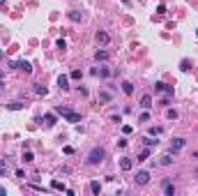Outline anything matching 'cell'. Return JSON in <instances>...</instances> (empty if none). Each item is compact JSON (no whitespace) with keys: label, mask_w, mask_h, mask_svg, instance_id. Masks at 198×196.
<instances>
[{"label":"cell","mask_w":198,"mask_h":196,"mask_svg":"<svg viewBox=\"0 0 198 196\" xmlns=\"http://www.w3.org/2000/svg\"><path fill=\"white\" fill-rule=\"evenodd\" d=\"M55 111H58L60 115H62V118L67 120V122H81V115H78V113H74V111H69V108H62V106H58Z\"/></svg>","instance_id":"1"},{"label":"cell","mask_w":198,"mask_h":196,"mask_svg":"<svg viewBox=\"0 0 198 196\" xmlns=\"http://www.w3.org/2000/svg\"><path fill=\"white\" fill-rule=\"evenodd\" d=\"M104 157H106L104 148H92V152H90L88 162H90V164H99V162H104Z\"/></svg>","instance_id":"2"},{"label":"cell","mask_w":198,"mask_h":196,"mask_svg":"<svg viewBox=\"0 0 198 196\" xmlns=\"http://www.w3.org/2000/svg\"><path fill=\"white\" fill-rule=\"evenodd\" d=\"M150 182V171H138L136 173V185H147Z\"/></svg>","instance_id":"3"},{"label":"cell","mask_w":198,"mask_h":196,"mask_svg":"<svg viewBox=\"0 0 198 196\" xmlns=\"http://www.w3.org/2000/svg\"><path fill=\"white\" fill-rule=\"evenodd\" d=\"M184 143H187L184 139H173L171 141V150H173V152H180V150L184 148Z\"/></svg>","instance_id":"4"},{"label":"cell","mask_w":198,"mask_h":196,"mask_svg":"<svg viewBox=\"0 0 198 196\" xmlns=\"http://www.w3.org/2000/svg\"><path fill=\"white\" fill-rule=\"evenodd\" d=\"M16 69H23L26 74H30V72H32V65H30L28 60H19V62H16Z\"/></svg>","instance_id":"5"},{"label":"cell","mask_w":198,"mask_h":196,"mask_svg":"<svg viewBox=\"0 0 198 196\" xmlns=\"http://www.w3.org/2000/svg\"><path fill=\"white\" fill-rule=\"evenodd\" d=\"M157 90H159V93H166V95H173V85H166V83H157Z\"/></svg>","instance_id":"6"},{"label":"cell","mask_w":198,"mask_h":196,"mask_svg":"<svg viewBox=\"0 0 198 196\" xmlns=\"http://www.w3.org/2000/svg\"><path fill=\"white\" fill-rule=\"evenodd\" d=\"M58 85L60 90H69V76H58Z\"/></svg>","instance_id":"7"},{"label":"cell","mask_w":198,"mask_h":196,"mask_svg":"<svg viewBox=\"0 0 198 196\" xmlns=\"http://www.w3.org/2000/svg\"><path fill=\"white\" fill-rule=\"evenodd\" d=\"M164 194H168V196L175 194V187H173V182H171V180H164Z\"/></svg>","instance_id":"8"},{"label":"cell","mask_w":198,"mask_h":196,"mask_svg":"<svg viewBox=\"0 0 198 196\" xmlns=\"http://www.w3.org/2000/svg\"><path fill=\"white\" fill-rule=\"evenodd\" d=\"M120 169H122V171H131V169H134V162H131L129 157H125V159L120 162Z\"/></svg>","instance_id":"9"},{"label":"cell","mask_w":198,"mask_h":196,"mask_svg":"<svg viewBox=\"0 0 198 196\" xmlns=\"http://www.w3.org/2000/svg\"><path fill=\"white\" fill-rule=\"evenodd\" d=\"M108 39H111L108 32H104V30H99V32H97V42H99V44H108Z\"/></svg>","instance_id":"10"},{"label":"cell","mask_w":198,"mask_h":196,"mask_svg":"<svg viewBox=\"0 0 198 196\" xmlns=\"http://www.w3.org/2000/svg\"><path fill=\"white\" fill-rule=\"evenodd\" d=\"M141 106H143V108H152V97H150V95H143Z\"/></svg>","instance_id":"11"},{"label":"cell","mask_w":198,"mask_h":196,"mask_svg":"<svg viewBox=\"0 0 198 196\" xmlns=\"http://www.w3.org/2000/svg\"><path fill=\"white\" fill-rule=\"evenodd\" d=\"M35 93H37V95H44V97H46L48 90H46V85H42V83H35Z\"/></svg>","instance_id":"12"},{"label":"cell","mask_w":198,"mask_h":196,"mask_svg":"<svg viewBox=\"0 0 198 196\" xmlns=\"http://www.w3.org/2000/svg\"><path fill=\"white\" fill-rule=\"evenodd\" d=\"M7 108H9V111H21L23 104L21 102H9V104H7Z\"/></svg>","instance_id":"13"},{"label":"cell","mask_w":198,"mask_h":196,"mask_svg":"<svg viewBox=\"0 0 198 196\" xmlns=\"http://www.w3.org/2000/svg\"><path fill=\"white\" fill-rule=\"evenodd\" d=\"M90 191H92V194H99V191H101V185H99L97 180H92L90 182Z\"/></svg>","instance_id":"14"},{"label":"cell","mask_w":198,"mask_h":196,"mask_svg":"<svg viewBox=\"0 0 198 196\" xmlns=\"http://www.w3.org/2000/svg\"><path fill=\"white\" fill-rule=\"evenodd\" d=\"M122 90H125V95H131V93H134V85H131L129 81H125V83H122Z\"/></svg>","instance_id":"15"},{"label":"cell","mask_w":198,"mask_h":196,"mask_svg":"<svg viewBox=\"0 0 198 196\" xmlns=\"http://www.w3.org/2000/svg\"><path fill=\"white\" fill-rule=\"evenodd\" d=\"M51 187H53V189H60V191H67V187H65L60 180H53V182H51Z\"/></svg>","instance_id":"16"},{"label":"cell","mask_w":198,"mask_h":196,"mask_svg":"<svg viewBox=\"0 0 198 196\" xmlns=\"http://www.w3.org/2000/svg\"><path fill=\"white\" fill-rule=\"evenodd\" d=\"M166 118H168V120H177V111H175V108H168V111H166Z\"/></svg>","instance_id":"17"},{"label":"cell","mask_w":198,"mask_h":196,"mask_svg":"<svg viewBox=\"0 0 198 196\" xmlns=\"http://www.w3.org/2000/svg\"><path fill=\"white\" fill-rule=\"evenodd\" d=\"M44 120H46V125H51V127L55 125V115H53V113H46V115H44Z\"/></svg>","instance_id":"18"},{"label":"cell","mask_w":198,"mask_h":196,"mask_svg":"<svg viewBox=\"0 0 198 196\" xmlns=\"http://www.w3.org/2000/svg\"><path fill=\"white\" fill-rule=\"evenodd\" d=\"M35 157H32V152L30 150H23V162H32Z\"/></svg>","instance_id":"19"},{"label":"cell","mask_w":198,"mask_h":196,"mask_svg":"<svg viewBox=\"0 0 198 196\" xmlns=\"http://www.w3.org/2000/svg\"><path fill=\"white\" fill-rule=\"evenodd\" d=\"M147 157H150V150H143L141 155H138V159H136V162H145Z\"/></svg>","instance_id":"20"},{"label":"cell","mask_w":198,"mask_h":196,"mask_svg":"<svg viewBox=\"0 0 198 196\" xmlns=\"http://www.w3.org/2000/svg\"><path fill=\"white\" fill-rule=\"evenodd\" d=\"M143 143H145L147 148H152V145H157V141H152V136H145V139H143Z\"/></svg>","instance_id":"21"},{"label":"cell","mask_w":198,"mask_h":196,"mask_svg":"<svg viewBox=\"0 0 198 196\" xmlns=\"http://www.w3.org/2000/svg\"><path fill=\"white\" fill-rule=\"evenodd\" d=\"M99 102H111V95L108 93H99Z\"/></svg>","instance_id":"22"},{"label":"cell","mask_w":198,"mask_h":196,"mask_svg":"<svg viewBox=\"0 0 198 196\" xmlns=\"http://www.w3.org/2000/svg\"><path fill=\"white\" fill-rule=\"evenodd\" d=\"M161 132H164L161 127H152V129H150V136H159V134H161Z\"/></svg>","instance_id":"23"},{"label":"cell","mask_w":198,"mask_h":196,"mask_svg":"<svg viewBox=\"0 0 198 196\" xmlns=\"http://www.w3.org/2000/svg\"><path fill=\"white\" fill-rule=\"evenodd\" d=\"M94 58H97V60H106L108 53H106V51H97V56H94Z\"/></svg>","instance_id":"24"},{"label":"cell","mask_w":198,"mask_h":196,"mask_svg":"<svg viewBox=\"0 0 198 196\" xmlns=\"http://www.w3.org/2000/svg\"><path fill=\"white\" fill-rule=\"evenodd\" d=\"M69 19L72 21H81V14H78V12H69Z\"/></svg>","instance_id":"25"},{"label":"cell","mask_w":198,"mask_h":196,"mask_svg":"<svg viewBox=\"0 0 198 196\" xmlns=\"http://www.w3.org/2000/svg\"><path fill=\"white\" fill-rule=\"evenodd\" d=\"M99 74L106 78V76H111V69H108V67H101V69H99Z\"/></svg>","instance_id":"26"},{"label":"cell","mask_w":198,"mask_h":196,"mask_svg":"<svg viewBox=\"0 0 198 196\" xmlns=\"http://www.w3.org/2000/svg\"><path fill=\"white\" fill-rule=\"evenodd\" d=\"M171 162H173V159H171V155H164V157H161V164H164V166H168Z\"/></svg>","instance_id":"27"},{"label":"cell","mask_w":198,"mask_h":196,"mask_svg":"<svg viewBox=\"0 0 198 196\" xmlns=\"http://www.w3.org/2000/svg\"><path fill=\"white\" fill-rule=\"evenodd\" d=\"M180 67H182V72H189V60H182V62H180Z\"/></svg>","instance_id":"28"},{"label":"cell","mask_w":198,"mask_h":196,"mask_svg":"<svg viewBox=\"0 0 198 196\" xmlns=\"http://www.w3.org/2000/svg\"><path fill=\"white\" fill-rule=\"evenodd\" d=\"M138 120H141V122H147V120H150V113H141V115H138Z\"/></svg>","instance_id":"29"},{"label":"cell","mask_w":198,"mask_h":196,"mask_svg":"<svg viewBox=\"0 0 198 196\" xmlns=\"http://www.w3.org/2000/svg\"><path fill=\"white\" fill-rule=\"evenodd\" d=\"M69 76H72V78H81V69H74V72L69 74Z\"/></svg>","instance_id":"30"},{"label":"cell","mask_w":198,"mask_h":196,"mask_svg":"<svg viewBox=\"0 0 198 196\" xmlns=\"http://www.w3.org/2000/svg\"><path fill=\"white\" fill-rule=\"evenodd\" d=\"M7 194V189H5V187H0V196H5Z\"/></svg>","instance_id":"31"},{"label":"cell","mask_w":198,"mask_h":196,"mask_svg":"<svg viewBox=\"0 0 198 196\" xmlns=\"http://www.w3.org/2000/svg\"><path fill=\"white\" fill-rule=\"evenodd\" d=\"M122 2H125V5H131V0H122Z\"/></svg>","instance_id":"32"},{"label":"cell","mask_w":198,"mask_h":196,"mask_svg":"<svg viewBox=\"0 0 198 196\" xmlns=\"http://www.w3.org/2000/svg\"><path fill=\"white\" fill-rule=\"evenodd\" d=\"M2 173H5V169H2V166H0V176H2Z\"/></svg>","instance_id":"33"},{"label":"cell","mask_w":198,"mask_h":196,"mask_svg":"<svg viewBox=\"0 0 198 196\" xmlns=\"http://www.w3.org/2000/svg\"><path fill=\"white\" fill-rule=\"evenodd\" d=\"M0 5H5V0H0Z\"/></svg>","instance_id":"34"},{"label":"cell","mask_w":198,"mask_h":196,"mask_svg":"<svg viewBox=\"0 0 198 196\" xmlns=\"http://www.w3.org/2000/svg\"><path fill=\"white\" fill-rule=\"evenodd\" d=\"M2 76H5V74H2V72H0V78H2Z\"/></svg>","instance_id":"35"},{"label":"cell","mask_w":198,"mask_h":196,"mask_svg":"<svg viewBox=\"0 0 198 196\" xmlns=\"http://www.w3.org/2000/svg\"><path fill=\"white\" fill-rule=\"evenodd\" d=\"M196 37H198V30H196Z\"/></svg>","instance_id":"36"}]
</instances>
